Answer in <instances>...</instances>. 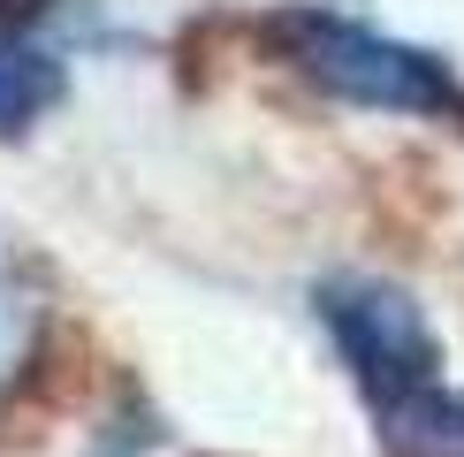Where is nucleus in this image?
<instances>
[{
	"instance_id": "nucleus-2",
	"label": "nucleus",
	"mask_w": 464,
	"mask_h": 457,
	"mask_svg": "<svg viewBox=\"0 0 464 457\" xmlns=\"http://www.w3.org/2000/svg\"><path fill=\"white\" fill-rule=\"evenodd\" d=\"M62 24H84V8H15V0H0V138H24L69 92V38H53Z\"/></svg>"
},
{
	"instance_id": "nucleus-1",
	"label": "nucleus",
	"mask_w": 464,
	"mask_h": 457,
	"mask_svg": "<svg viewBox=\"0 0 464 457\" xmlns=\"http://www.w3.org/2000/svg\"><path fill=\"white\" fill-rule=\"evenodd\" d=\"M259 46L282 69H297L313 92L343 107H373V114H419V122H450L464 130V84L441 53L411 46V38L365 24L351 8L327 0H289L259 24Z\"/></svg>"
},
{
	"instance_id": "nucleus-4",
	"label": "nucleus",
	"mask_w": 464,
	"mask_h": 457,
	"mask_svg": "<svg viewBox=\"0 0 464 457\" xmlns=\"http://www.w3.org/2000/svg\"><path fill=\"white\" fill-rule=\"evenodd\" d=\"M31 335H38V275H31L24 244L0 228V381L31 358Z\"/></svg>"
},
{
	"instance_id": "nucleus-3",
	"label": "nucleus",
	"mask_w": 464,
	"mask_h": 457,
	"mask_svg": "<svg viewBox=\"0 0 464 457\" xmlns=\"http://www.w3.org/2000/svg\"><path fill=\"white\" fill-rule=\"evenodd\" d=\"M373 442L389 457H464V381H441L419 404L373 419Z\"/></svg>"
}]
</instances>
